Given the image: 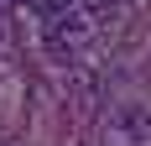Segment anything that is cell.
Segmentation results:
<instances>
[{
  "label": "cell",
  "instance_id": "obj_1",
  "mask_svg": "<svg viewBox=\"0 0 151 146\" xmlns=\"http://www.w3.org/2000/svg\"><path fill=\"white\" fill-rule=\"evenodd\" d=\"M11 5H21V0H0V11H11Z\"/></svg>",
  "mask_w": 151,
  "mask_h": 146
}]
</instances>
